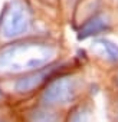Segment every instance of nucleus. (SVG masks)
Masks as SVG:
<instances>
[{
	"label": "nucleus",
	"mask_w": 118,
	"mask_h": 122,
	"mask_svg": "<svg viewBox=\"0 0 118 122\" xmlns=\"http://www.w3.org/2000/svg\"><path fill=\"white\" fill-rule=\"evenodd\" d=\"M55 47L46 42H19L0 52V71L23 72L38 71L55 57Z\"/></svg>",
	"instance_id": "f257e3e1"
},
{
	"label": "nucleus",
	"mask_w": 118,
	"mask_h": 122,
	"mask_svg": "<svg viewBox=\"0 0 118 122\" xmlns=\"http://www.w3.org/2000/svg\"><path fill=\"white\" fill-rule=\"evenodd\" d=\"M32 25V15L20 0L10 2L2 19V35L6 39H16L26 35Z\"/></svg>",
	"instance_id": "f03ea898"
},
{
	"label": "nucleus",
	"mask_w": 118,
	"mask_h": 122,
	"mask_svg": "<svg viewBox=\"0 0 118 122\" xmlns=\"http://www.w3.org/2000/svg\"><path fill=\"white\" fill-rule=\"evenodd\" d=\"M76 95V83L71 76H61L53 79L42 92L40 101L45 106L66 105L74 101Z\"/></svg>",
	"instance_id": "7ed1b4c3"
},
{
	"label": "nucleus",
	"mask_w": 118,
	"mask_h": 122,
	"mask_svg": "<svg viewBox=\"0 0 118 122\" xmlns=\"http://www.w3.org/2000/svg\"><path fill=\"white\" fill-rule=\"evenodd\" d=\"M111 29V22L108 16L105 15H95L89 17L78 30V40H85L88 37L99 36L101 33H105Z\"/></svg>",
	"instance_id": "20e7f679"
},
{
	"label": "nucleus",
	"mask_w": 118,
	"mask_h": 122,
	"mask_svg": "<svg viewBox=\"0 0 118 122\" xmlns=\"http://www.w3.org/2000/svg\"><path fill=\"white\" fill-rule=\"evenodd\" d=\"M49 72H50V69L42 68V69L32 71V72L20 76L15 82V91L17 93H29V92H32L33 89H36L45 81V78L49 75Z\"/></svg>",
	"instance_id": "39448f33"
},
{
	"label": "nucleus",
	"mask_w": 118,
	"mask_h": 122,
	"mask_svg": "<svg viewBox=\"0 0 118 122\" xmlns=\"http://www.w3.org/2000/svg\"><path fill=\"white\" fill-rule=\"evenodd\" d=\"M27 121L29 122H58L59 113L46 106H39V108H33L32 111H29Z\"/></svg>",
	"instance_id": "423d86ee"
},
{
	"label": "nucleus",
	"mask_w": 118,
	"mask_h": 122,
	"mask_svg": "<svg viewBox=\"0 0 118 122\" xmlns=\"http://www.w3.org/2000/svg\"><path fill=\"white\" fill-rule=\"evenodd\" d=\"M94 46L95 47H101L102 49V53L105 55V57L108 60H111V62H118V45L112 43L108 39L98 37L94 42Z\"/></svg>",
	"instance_id": "0eeeda50"
},
{
	"label": "nucleus",
	"mask_w": 118,
	"mask_h": 122,
	"mask_svg": "<svg viewBox=\"0 0 118 122\" xmlns=\"http://www.w3.org/2000/svg\"><path fill=\"white\" fill-rule=\"evenodd\" d=\"M69 122H89V113H88V111H85L84 108L76 109L72 113Z\"/></svg>",
	"instance_id": "6e6552de"
},
{
	"label": "nucleus",
	"mask_w": 118,
	"mask_h": 122,
	"mask_svg": "<svg viewBox=\"0 0 118 122\" xmlns=\"http://www.w3.org/2000/svg\"><path fill=\"white\" fill-rule=\"evenodd\" d=\"M0 98H3V92H2V89H0Z\"/></svg>",
	"instance_id": "1a4fd4ad"
},
{
	"label": "nucleus",
	"mask_w": 118,
	"mask_h": 122,
	"mask_svg": "<svg viewBox=\"0 0 118 122\" xmlns=\"http://www.w3.org/2000/svg\"><path fill=\"white\" fill-rule=\"evenodd\" d=\"M0 122H6V121H5V119H2V118H0Z\"/></svg>",
	"instance_id": "9d476101"
}]
</instances>
